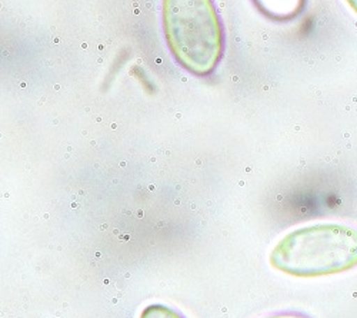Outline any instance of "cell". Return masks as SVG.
Masks as SVG:
<instances>
[{
	"label": "cell",
	"instance_id": "1",
	"mask_svg": "<svg viewBox=\"0 0 357 318\" xmlns=\"http://www.w3.org/2000/svg\"><path fill=\"white\" fill-rule=\"evenodd\" d=\"M167 46L183 69L209 76L225 53V31L213 0H163Z\"/></svg>",
	"mask_w": 357,
	"mask_h": 318
},
{
	"label": "cell",
	"instance_id": "2",
	"mask_svg": "<svg viewBox=\"0 0 357 318\" xmlns=\"http://www.w3.org/2000/svg\"><path fill=\"white\" fill-rule=\"evenodd\" d=\"M271 264L301 278L347 273L357 267V229L340 224L294 229L273 248Z\"/></svg>",
	"mask_w": 357,
	"mask_h": 318
},
{
	"label": "cell",
	"instance_id": "3",
	"mask_svg": "<svg viewBox=\"0 0 357 318\" xmlns=\"http://www.w3.org/2000/svg\"><path fill=\"white\" fill-rule=\"evenodd\" d=\"M252 2L264 17L286 23L305 12L307 0H252Z\"/></svg>",
	"mask_w": 357,
	"mask_h": 318
},
{
	"label": "cell",
	"instance_id": "4",
	"mask_svg": "<svg viewBox=\"0 0 357 318\" xmlns=\"http://www.w3.org/2000/svg\"><path fill=\"white\" fill-rule=\"evenodd\" d=\"M140 318H183V317L165 305H149L144 308Z\"/></svg>",
	"mask_w": 357,
	"mask_h": 318
},
{
	"label": "cell",
	"instance_id": "5",
	"mask_svg": "<svg viewBox=\"0 0 357 318\" xmlns=\"http://www.w3.org/2000/svg\"><path fill=\"white\" fill-rule=\"evenodd\" d=\"M269 318H309V317L299 314V312H283V314H276Z\"/></svg>",
	"mask_w": 357,
	"mask_h": 318
},
{
	"label": "cell",
	"instance_id": "6",
	"mask_svg": "<svg viewBox=\"0 0 357 318\" xmlns=\"http://www.w3.org/2000/svg\"><path fill=\"white\" fill-rule=\"evenodd\" d=\"M346 3L354 10V13L357 15V0H346Z\"/></svg>",
	"mask_w": 357,
	"mask_h": 318
}]
</instances>
